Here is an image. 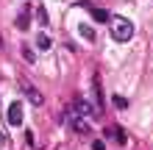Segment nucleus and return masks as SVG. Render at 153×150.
Returning a JSON list of instances; mask_svg holds the SVG:
<instances>
[{"label":"nucleus","instance_id":"obj_1","mask_svg":"<svg viewBox=\"0 0 153 150\" xmlns=\"http://www.w3.org/2000/svg\"><path fill=\"white\" fill-rule=\"evenodd\" d=\"M109 28H111L114 42H123V45L134 36V22L128 20V17H111V20H109Z\"/></svg>","mask_w":153,"mask_h":150},{"label":"nucleus","instance_id":"obj_2","mask_svg":"<svg viewBox=\"0 0 153 150\" xmlns=\"http://www.w3.org/2000/svg\"><path fill=\"white\" fill-rule=\"evenodd\" d=\"M6 122H8L11 128H20V125H22V103H11V106H8Z\"/></svg>","mask_w":153,"mask_h":150},{"label":"nucleus","instance_id":"obj_3","mask_svg":"<svg viewBox=\"0 0 153 150\" xmlns=\"http://www.w3.org/2000/svg\"><path fill=\"white\" fill-rule=\"evenodd\" d=\"M22 92H25V98H28L33 106H42V95H39L36 89H33V86H31L28 81H22Z\"/></svg>","mask_w":153,"mask_h":150},{"label":"nucleus","instance_id":"obj_4","mask_svg":"<svg viewBox=\"0 0 153 150\" xmlns=\"http://www.w3.org/2000/svg\"><path fill=\"white\" fill-rule=\"evenodd\" d=\"M78 33H81V36H84L86 42H95V28H92V25L81 22V25H78Z\"/></svg>","mask_w":153,"mask_h":150},{"label":"nucleus","instance_id":"obj_5","mask_svg":"<svg viewBox=\"0 0 153 150\" xmlns=\"http://www.w3.org/2000/svg\"><path fill=\"white\" fill-rule=\"evenodd\" d=\"M53 47V42H50V36H48V33H39V36H36V50H50Z\"/></svg>","mask_w":153,"mask_h":150},{"label":"nucleus","instance_id":"obj_6","mask_svg":"<svg viewBox=\"0 0 153 150\" xmlns=\"http://www.w3.org/2000/svg\"><path fill=\"white\" fill-rule=\"evenodd\" d=\"M28 8H22V11L20 14H17V28H20V31H28Z\"/></svg>","mask_w":153,"mask_h":150},{"label":"nucleus","instance_id":"obj_7","mask_svg":"<svg viewBox=\"0 0 153 150\" xmlns=\"http://www.w3.org/2000/svg\"><path fill=\"white\" fill-rule=\"evenodd\" d=\"M73 128L78 131V134H89V122H86L84 117H75V120H73Z\"/></svg>","mask_w":153,"mask_h":150},{"label":"nucleus","instance_id":"obj_8","mask_svg":"<svg viewBox=\"0 0 153 150\" xmlns=\"http://www.w3.org/2000/svg\"><path fill=\"white\" fill-rule=\"evenodd\" d=\"M92 17H95L97 22H109V20H111V14L103 11V8H92Z\"/></svg>","mask_w":153,"mask_h":150},{"label":"nucleus","instance_id":"obj_9","mask_svg":"<svg viewBox=\"0 0 153 150\" xmlns=\"http://www.w3.org/2000/svg\"><path fill=\"white\" fill-rule=\"evenodd\" d=\"M78 109H81V114H86V117H95V114H97V111H95L86 100H81V103H78Z\"/></svg>","mask_w":153,"mask_h":150},{"label":"nucleus","instance_id":"obj_10","mask_svg":"<svg viewBox=\"0 0 153 150\" xmlns=\"http://www.w3.org/2000/svg\"><path fill=\"white\" fill-rule=\"evenodd\" d=\"M36 20H39L42 28H45V25H50V22H48V11H45V6H39V8H36Z\"/></svg>","mask_w":153,"mask_h":150},{"label":"nucleus","instance_id":"obj_11","mask_svg":"<svg viewBox=\"0 0 153 150\" xmlns=\"http://www.w3.org/2000/svg\"><path fill=\"white\" fill-rule=\"evenodd\" d=\"M114 106H117V109H128V100H125V98H120V95H117V98H114Z\"/></svg>","mask_w":153,"mask_h":150},{"label":"nucleus","instance_id":"obj_12","mask_svg":"<svg viewBox=\"0 0 153 150\" xmlns=\"http://www.w3.org/2000/svg\"><path fill=\"white\" fill-rule=\"evenodd\" d=\"M22 56L28 58V61H33V50H31V47H22Z\"/></svg>","mask_w":153,"mask_h":150},{"label":"nucleus","instance_id":"obj_13","mask_svg":"<svg viewBox=\"0 0 153 150\" xmlns=\"http://www.w3.org/2000/svg\"><path fill=\"white\" fill-rule=\"evenodd\" d=\"M103 147H106L103 142H92V150H103Z\"/></svg>","mask_w":153,"mask_h":150}]
</instances>
